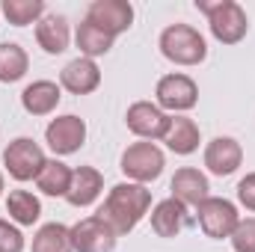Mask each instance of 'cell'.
Instances as JSON below:
<instances>
[{"mask_svg":"<svg viewBox=\"0 0 255 252\" xmlns=\"http://www.w3.org/2000/svg\"><path fill=\"white\" fill-rule=\"evenodd\" d=\"M122 172H125L128 181L133 184H151L163 175V166H166V154L154 145V142H130L125 151H122V160H119Z\"/></svg>","mask_w":255,"mask_h":252,"instance_id":"cell-4","label":"cell"},{"mask_svg":"<svg viewBox=\"0 0 255 252\" xmlns=\"http://www.w3.org/2000/svg\"><path fill=\"white\" fill-rule=\"evenodd\" d=\"M157 45H160V54H163L169 63L187 65V68L205 63V57H208V42H205V36H202L196 27H190V24H169V27L160 33Z\"/></svg>","mask_w":255,"mask_h":252,"instance_id":"cell-3","label":"cell"},{"mask_svg":"<svg viewBox=\"0 0 255 252\" xmlns=\"http://www.w3.org/2000/svg\"><path fill=\"white\" fill-rule=\"evenodd\" d=\"M238 202H241L247 211H255V172H247V175L238 181Z\"/></svg>","mask_w":255,"mask_h":252,"instance_id":"cell-28","label":"cell"},{"mask_svg":"<svg viewBox=\"0 0 255 252\" xmlns=\"http://www.w3.org/2000/svg\"><path fill=\"white\" fill-rule=\"evenodd\" d=\"M60 86L71 95H89L101 86V68L89 57H77L60 71Z\"/></svg>","mask_w":255,"mask_h":252,"instance_id":"cell-14","label":"cell"},{"mask_svg":"<svg viewBox=\"0 0 255 252\" xmlns=\"http://www.w3.org/2000/svg\"><path fill=\"white\" fill-rule=\"evenodd\" d=\"M30 68V57L18 42H0V83H18Z\"/></svg>","mask_w":255,"mask_h":252,"instance_id":"cell-23","label":"cell"},{"mask_svg":"<svg viewBox=\"0 0 255 252\" xmlns=\"http://www.w3.org/2000/svg\"><path fill=\"white\" fill-rule=\"evenodd\" d=\"M169 113H163L154 101H133L125 113V125L133 136L145 139V142H154V139H163L166 127H169Z\"/></svg>","mask_w":255,"mask_h":252,"instance_id":"cell-8","label":"cell"},{"mask_svg":"<svg viewBox=\"0 0 255 252\" xmlns=\"http://www.w3.org/2000/svg\"><path fill=\"white\" fill-rule=\"evenodd\" d=\"M160 142H166L169 151L187 157V154H193V151L199 148L202 133H199V125H196L193 119H187V116H172V119H169V127H166V133H163Z\"/></svg>","mask_w":255,"mask_h":252,"instance_id":"cell-19","label":"cell"},{"mask_svg":"<svg viewBox=\"0 0 255 252\" xmlns=\"http://www.w3.org/2000/svg\"><path fill=\"white\" fill-rule=\"evenodd\" d=\"M48 157L33 136H18L3 148V166L15 181H36Z\"/></svg>","mask_w":255,"mask_h":252,"instance_id":"cell-6","label":"cell"},{"mask_svg":"<svg viewBox=\"0 0 255 252\" xmlns=\"http://www.w3.org/2000/svg\"><path fill=\"white\" fill-rule=\"evenodd\" d=\"M154 104L163 113L184 116L187 110H193L199 104V86H196V80L190 74H181V71L163 74L154 86Z\"/></svg>","mask_w":255,"mask_h":252,"instance_id":"cell-5","label":"cell"},{"mask_svg":"<svg viewBox=\"0 0 255 252\" xmlns=\"http://www.w3.org/2000/svg\"><path fill=\"white\" fill-rule=\"evenodd\" d=\"M86 21L101 27L104 33H110L113 39L119 33L130 30L133 24V6L128 0H92L86 9Z\"/></svg>","mask_w":255,"mask_h":252,"instance_id":"cell-11","label":"cell"},{"mask_svg":"<svg viewBox=\"0 0 255 252\" xmlns=\"http://www.w3.org/2000/svg\"><path fill=\"white\" fill-rule=\"evenodd\" d=\"M24 247H27V241H24L21 229L0 217V252H24Z\"/></svg>","mask_w":255,"mask_h":252,"instance_id":"cell-27","label":"cell"},{"mask_svg":"<svg viewBox=\"0 0 255 252\" xmlns=\"http://www.w3.org/2000/svg\"><path fill=\"white\" fill-rule=\"evenodd\" d=\"M151 211V190L145 184H133V181H122L116 187H110L104 205L98 208V217L113 229L116 238H122L128 232H133L142 217Z\"/></svg>","mask_w":255,"mask_h":252,"instance_id":"cell-1","label":"cell"},{"mask_svg":"<svg viewBox=\"0 0 255 252\" xmlns=\"http://www.w3.org/2000/svg\"><path fill=\"white\" fill-rule=\"evenodd\" d=\"M60 98H63L60 83H54V80H33L21 92V107L30 116H51L60 107Z\"/></svg>","mask_w":255,"mask_h":252,"instance_id":"cell-15","label":"cell"},{"mask_svg":"<svg viewBox=\"0 0 255 252\" xmlns=\"http://www.w3.org/2000/svg\"><path fill=\"white\" fill-rule=\"evenodd\" d=\"M36 187L42 190L45 196H63L68 193L71 187V169L65 166L63 160H48L45 166H42V172H39V178H36Z\"/></svg>","mask_w":255,"mask_h":252,"instance_id":"cell-24","label":"cell"},{"mask_svg":"<svg viewBox=\"0 0 255 252\" xmlns=\"http://www.w3.org/2000/svg\"><path fill=\"white\" fill-rule=\"evenodd\" d=\"M148 217H151V229H154L157 238H178V235L184 232L187 220H190L187 208H184L181 202H175L172 196L163 199V202H157Z\"/></svg>","mask_w":255,"mask_h":252,"instance_id":"cell-17","label":"cell"},{"mask_svg":"<svg viewBox=\"0 0 255 252\" xmlns=\"http://www.w3.org/2000/svg\"><path fill=\"white\" fill-rule=\"evenodd\" d=\"M45 142L54 154H74L80 151V145L86 142V122L74 113H65V116H57L51 119L48 127H45Z\"/></svg>","mask_w":255,"mask_h":252,"instance_id":"cell-9","label":"cell"},{"mask_svg":"<svg viewBox=\"0 0 255 252\" xmlns=\"http://www.w3.org/2000/svg\"><path fill=\"white\" fill-rule=\"evenodd\" d=\"M116 241L119 238L113 235V229L98 214L83 217V220H77L71 226V247H74V252H113Z\"/></svg>","mask_w":255,"mask_h":252,"instance_id":"cell-10","label":"cell"},{"mask_svg":"<svg viewBox=\"0 0 255 252\" xmlns=\"http://www.w3.org/2000/svg\"><path fill=\"white\" fill-rule=\"evenodd\" d=\"M196 9L208 15L211 36L223 45H238L250 30V18L244 6L235 0H196Z\"/></svg>","mask_w":255,"mask_h":252,"instance_id":"cell-2","label":"cell"},{"mask_svg":"<svg viewBox=\"0 0 255 252\" xmlns=\"http://www.w3.org/2000/svg\"><path fill=\"white\" fill-rule=\"evenodd\" d=\"M244 163V148L235 136H214L208 145H205V166L211 175H235Z\"/></svg>","mask_w":255,"mask_h":252,"instance_id":"cell-12","label":"cell"},{"mask_svg":"<svg viewBox=\"0 0 255 252\" xmlns=\"http://www.w3.org/2000/svg\"><path fill=\"white\" fill-rule=\"evenodd\" d=\"M0 193H3V172H0Z\"/></svg>","mask_w":255,"mask_h":252,"instance_id":"cell-29","label":"cell"},{"mask_svg":"<svg viewBox=\"0 0 255 252\" xmlns=\"http://www.w3.org/2000/svg\"><path fill=\"white\" fill-rule=\"evenodd\" d=\"M196 220H199V229L205 232V238L223 241V238H232V232L241 223V214H238L235 202H229L223 196H208L196 208Z\"/></svg>","mask_w":255,"mask_h":252,"instance_id":"cell-7","label":"cell"},{"mask_svg":"<svg viewBox=\"0 0 255 252\" xmlns=\"http://www.w3.org/2000/svg\"><path fill=\"white\" fill-rule=\"evenodd\" d=\"M36 42L45 54H63L71 42V27L65 15H45L36 24Z\"/></svg>","mask_w":255,"mask_h":252,"instance_id":"cell-18","label":"cell"},{"mask_svg":"<svg viewBox=\"0 0 255 252\" xmlns=\"http://www.w3.org/2000/svg\"><path fill=\"white\" fill-rule=\"evenodd\" d=\"M229 241H232V250L235 252H255V217L241 220Z\"/></svg>","mask_w":255,"mask_h":252,"instance_id":"cell-26","label":"cell"},{"mask_svg":"<svg viewBox=\"0 0 255 252\" xmlns=\"http://www.w3.org/2000/svg\"><path fill=\"white\" fill-rule=\"evenodd\" d=\"M6 214L15 226H36L42 217V202L30 190H12L6 196Z\"/></svg>","mask_w":255,"mask_h":252,"instance_id":"cell-20","label":"cell"},{"mask_svg":"<svg viewBox=\"0 0 255 252\" xmlns=\"http://www.w3.org/2000/svg\"><path fill=\"white\" fill-rule=\"evenodd\" d=\"M3 15L9 24L15 27H27V24H39L45 18V3L42 0H3Z\"/></svg>","mask_w":255,"mask_h":252,"instance_id":"cell-25","label":"cell"},{"mask_svg":"<svg viewBox=\"0 0 255 252\" xmlns=\"http://www.w3.org/2000/svg\"><path fill=\"white\" fill-rule=\"evenodd\" d=\"M74 42H77V48H80V57H89V60H95V57H104V54H110V48H113V36L110 33H104L101 27H95V24H89L86 18L77 24V33H74Z\"/></svg>","mask_w":255,"mask_h":252,"instance_id":"cell-21","label":"cell"},{"mask_svg":"<svg viewBox=\"0 0 255 252\" xmlns=\"http://www.w3.org/2000/svg\"><path fill=\"white\" fill-rule=\"evenodd\" d=\"M104 190V175L95 166H77L71 169V187L65 193V202L74 208H89Z\"/></svg>","mask_w":255,"mask_h":252,"instance_id":"cell-16","label":"cell"},{"mask_svg":"<svg viewBox=\"0 0 255 252\" xmlns=\"http://www.w3.org/2000/svg\"><path fill=\"white\" fill-rule=\"evenodd\" d=\"M169 190H172V199L181 202L184 208H199L208 196H211V184H208V175L199 172L196 166H181L172 181H169Z\"/></svg>","mask_w":255,"mask_h":252,"instance_id":"cell-13","label":"cell"},{"mask_svg":"<svg viewBox=\"0 0 255 252\" xmlns=\"http://www.w3.org/2000/svg\"><path fill=\"white\" fill-rule=\"evenodd\" d=\"M30 252H74V247H71V229L63 226V223H45L33 235Z\"/></svg>","mask_w":255,"mask_h":252,"instance_id":"cell-22","label":"cell"}]
</instances>
